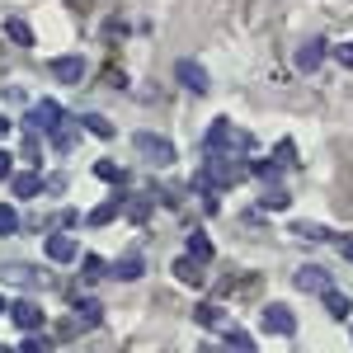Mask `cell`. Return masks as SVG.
<instances>
[{"instance_id":"1","label":"cell","mask_w":353,"mask_h":353,"mask_svg":"<svg viewBox=\"0 0 353 353\" xmlns=\"http://www.w3.org/2000/svg\"><path fill=\"white\" fill-rule=\"evenodd\" d=\"M250 151H254V137L236 128L231 118H217L208 128V156H250Z\"/></svg>"},{"instance_id":"2","label":"cell","mask_w":353,"mask_h":353,"mask_svg":"<svg viewBox=\"0 0 353 353\" xmlns=\"http://www.w3.org/2000/svg\"><path fill=\"white\" fill-rule=\"evenodd\" d=\"M259 330H264V334H278V339H292V334H297V316H292V306L269 301V306L259 311Z\"/></svg>"},{"instance_id":"3","label":"cell","mask_w":353,"mask_h":353,"mask_svg":"<svg viewBox=\"0 0 353 353\" xmlns=\"http://www.w3.org/2000/svg\"><path fill=\"white\" fill-rule=\"evenodd\" d=\"M57 128H61V104H57V99H43V104H33V109H28L24 132H33V137H52Z\"/></svg>"},{"instance_id":"4","label":"cell","mask_w":353,"mask_h":353,"mask_svg":"<svg viewBox=\"0 0 353 353\" xmlns=\"http://www.w3.org/2000/svg\"><path fill=\"white\" fill-rule=\"evenodd\" d=\"M132 146L137 151H141V156H146V161L151 165H174V141H170V137H156V132H137L132 137Z\"/></svg>"},{"instance_id":"5","label":"cell","mask_w":353,"mask_h":353,"mask_svg":"<svg viewBox=\"0 0 353 353\" xmlns=\"http://www.w3.org/2000/svg\"><path fill=\"white\" fill-rule=\"evenodd\" d=\"M174 76H179V85H184V90H193V94H208V90H212L208 71H203L193 57H179V61H174Z\"/></svg>"},{"instance_id":"6","label":"cell","mask_w":353,"mask_h":353,"mask_svg":"<svg viewBox=\"0 0 353 353\" xmlns=\"http://www.w3.org/2000/svg\"><path fill=\"white\" fill-rule=\"evenodd\" d=\"M43 250H48L52 264H71V259H81V245H76V236H66V231H52V236L43 241Z\"/></svg>"},{"instance_id":"7","label":"cell","mask_w":353,"mask_h":353,"mask_svg":"<svg viewBox=\"0 0 353 353\" xmlns=\"http://www.w3.org/2000/svg\"><path fill=\"white\" fill-rule=\"evenodd\" d=\"M10 321L24 330V334H28V330H43V306H38L33 297H19L14 306H10Z\"/></svg>"},{"instance_id":"8","label":"cell","mask_w":353,"mask_h":353,"mask_svg":"<svg viewBox=\"0 0 353 353\" xmlns=\"http://www.w3.org/2000/svg\"><path fill=\"white\" fill-rule=\"evenodd\" d=\"M292 283H297V292H316V297H321L330 288V273L321 269V264H301V269L292 273Z\"/></svg>"},{"instance_id":"9","label":"cell","mask_w":353,"mask_h":353,"mask_svg":"<svg viewBox=\"0 0 353 353\" xmlns=\"http://www.w3.org/2000/svg\"><path fill=\"white\" fill-rule=\"evenodd\" d=\"M325 38H306V43H301L297 48V66L301 71H306V76H311V71H316V66H321V61H325Z\"/></svg>"},{"instance_id":"10","label":"cell","mask_w":353,"mask_h":353,"mask_svg":"<svg viewBox=\"0 0 353 353\" xmlns=\"http://www.w3.org/2000/svg\"><path fill=\"white\" fill-rule=\"evenodd\" d=\"M52 76H57V81H66V85H81L85 61H81V57H52Z\"/></svg>"},{"instance_id":"11","label":"cell","mask_w":353,"mask_h":353,"mask_svg":"<svg viewBox=\"0 0 353 353\" xmlns=\"http://www.w3.org/2000/svg\"><path fill=\"white\" fill-rule=\"evenodd\" d=\"M141 269H146L141 254H118V259H113V278H118V283H137Z\"/></svg>"},{"instance_id":"12","label":"cell","mask_w":353,"mask_h":353,"mask_svg":"<svg viewBox=\"0 0 353 353\" xmlns=\"http://www.w3.org/2000/svg\"><path fill=\"white\" fill-rule=\"evenodd\" d=\"M76 321H81L85 330H94L99 321H104V306H99L94 297H76Z\"/></svg>"},{"instance_id":"13","label":"cell","mask_w":353,"mask_h":353,"mask_svg":"<svg viewBox=\"0 0 353 353\" xmlns=\"http://www.w3.org/2000/svg\"><path fill=\"white\" fill-rule=\"evenodd\" d=\"M283 170H288V165L278 161V156H269V161H264V156H259V161H250V174H254V179H264V184H278V174H283Z\"/></svg>"},{"instance_id":"14","label":"cell","mask_w":353,"mask_h":353,"mask_svg":"<svg viewBox=\"0 0 353 353\" xmlns=\"http://www.w3.org/2000/svg\"><path fill=\"white\" fill-rule=\"evenodd\" d=\"M0 278H10V283H19V288H33V283H43V273L33 269V264H5Z\"/></svg>"},{"instance_id":"15","label":"cell","mask_w":353,"mask_h":353,"mask_svg":"<svg viewBox=\"0 0 353 353\" xmlns=\"http://www.w3.org/2000/svg\"><path fill=\"white\" fill-rule=\"evenodd\" d=\"M193 321H198L203 330H221V325H226V311H221L217 301H203V306L193 311Z\"/></svg>"},{"instance_id":"16","label":"cell","mask_w":353,"mask_h":353,"mask_svg":"<svg viewBox=\"0 0 353 353\" xmlns=\"http://www.w3.org/2000/svg\"><path fill=\"white\" fill-rule=\"evenodd\" d=\"M5 38L19 43V48H33V28H28L19 14H5Z\"/></svg>"},{"instance_id":"17","label":"cell","mask_w":353,"mask_h":353,"mask_svg":"<svg viewBox=\"0 0 353 353\" xmlns=\"http://www.w3.org/2000/svg\"><path fill=\"white\" fill-rule=\"evenodd\" d=\"M123 203H128V198H118V193H113V198H104V203L90 212V226H109V221L123 212Z\"/></svg>"},{"instance_id":"18","label":"cell","mask_w":353,"mask_h":353,"mask_svg":"<svg viewBox=\"0 0 353 353\" xmlns=\"http://www.w3.org/2000/svg\"><path fill=\"white\" fill-rule=\"evenodd\" d=\"M292 236H297L301 245H321V241H334V236H330V231L321 226V221H297V226H292Z\"/></svg>"},{"instance_id":"19","label":"cell","mask_w":353,"mask_h":353,"mask_svg":"<svg viewBox=\"0 0 353 353\" xmlns=\"http://www.w3.org/2000/svg\"><path fill=\"white\" fill-rule=\"evenodd\" d=\"M174 278L189 283V288H198V283H203V264H198L193 254H184V259H174Z\"/></svg>"},{"instance_id":"20","label":"cell","mask_w":353,"mask_h":353,"mask_svg":"<svg viewBox=\"0 0 353 353\" xmlns=\"http://www.w3.org/2000/svg\"><path fill=\"white\" fill-rule=\"evenodd\" d=\"M321 301H325V311H330V316H334V321H344V316H349V311H353V301L344 297L339 288H325V292H321Z\"/></svg>"},{"instance_id":"21","label":"cell","mask_w":353,"mask_h":353,"mask_svg":"<svg viewBox=\"0 0 353 353\" xmlns=\"http://www.w3.org/2000/svg\"><path fill=\"white\" fill-rule=\"evenodd\" d=\"M10 189H14V198H33L43 189V179L38 174H10Z\"/></svg>"},{"instance_id":"22","label":"cell","mask_w":353,"mask_h":353,"mask_svg":"<svg viewBox=\"0 0 353 353\" xmlns=\"http://www.w3.org/2000/svg\"><path fill=\"white\" fill-rule=\"evenodd\" d=\"M189 254L198 259V264L212 259V241H208V231H189Z\"/></svg>"},{"instance_id":"23","label":"cell","mask_w":353,"mask_h":353,"mask_svg":"<svg viewBox=\"0 0 353 353\" xmlns=\"http://www.w3.org/2000/svg\"><path fill=\"white\" fill-rule=\"evenodd\" d=\"M81 128L90 137H113V123L104 118V113H81Z\"/></svg>"},{"instance_id":"24","label":"cell","mask_w":353,"mask_h":353,"mask_svg":"<svg viewBox=\"0 0 353 353\" xmlns=\"http://www.w3.org/2000/svg\"><path fill=\"white\" fill-rule=\"evenodd\" d=\"M81 273H85V283H99L104 273H113V264H104L99 254H85V259H81Z\"/></svg>"},{"instance_id":"25","label":"cell","mask_w":353,"mask_h":353,"mask_svg":"<svg viewBox=\"0 0 353 353\" xmlns=\"http://www.w3.org/2000/svg\"><path fill=\"white\" fill-rule=\"evenodd\" d=\"M259 208H264V212H288V208H292V198H288L283 189H264Z\"/></svg>"},{"instance_id":"26","label":"cell","mask_w":353,"mask_h":353,"mask_svg":"<svg viewBox=\"0 0 353 353\" xmlns=\"http://www.w3.org/2000/svg\"><path fill=\"white\" fill-rule=\"evenodd\" d=\"M221 339H226L231 349H241V353H254V339H250L245 330H236V325H226V330H221Z\"/></svg>"},{"instance_id":"27","label":"cell","mask_w":353,"mask_h":353,"mask_svg":"<svg viewBox=\"0 0 353 353\" xmlns=\"http://www.w3.org/2000/svg\"><path fill=\"white\" fill-rule=\"evenodd\" d=\"M94 174L109 179V184H123V179H128V170H123L118 161H99V165H94Z\"/></svg>"},{"instance_id":"28","label":"cell","mask_w":353,"mask_h":353,"mask_svg":"<svg viewBox=\"0 0 353 353\" xmlns=\"http://www.w3.org/2000/svg\"><path fill=\"white\" fill-rule=\"evenodd\" d=\"M19 231V212H14V203H0V236H14Z\"/></svg>"},{"instance_id":"29","label":"cell","mask_w":353,"mask_h":353,"mask_svg":"<svg viewBox=\"0 0 353 353\" xmlns=\"http://www.w3.org/2000/svg\"><path fill=\"white\" fill-rule=\"evenodd\" d=\"M128 217L146 221V217H151V198H128Z\"/></svg>"},{"instance_id":"30","label":"cell","mask_w":353,"mask_h":353,"mask_svg":"<svg viewBox=\"0 0 353 353\" xmlns=\"http://www.w3.org/2000/svg\"><path fill=\"white\" fill-rule=\"evenodd\" d=\"M52 146L57 151H71V146H76V132H66V123H61V128L52 132Z\"/></svg>"},{"instance_id":"31","label":"cell","mask_w":353,"mask_h":353,"mask_svg":"<svg viewBox=\"0 0 353 353\" xmlns=\"http://www.w3.org/2000/svg\"><path fill=\"white\" fill-rule=\"evenodd\" d=\"M334 61H339V66H353V43H339V48H334Z\"/></svg>"},{"instance_id":"32","label":"cell","mask_w":353,"mask_h":353,"mask_svg":"<svg viewBox=\"0 0 353 353\" xmlns=\"http://www.w3.org/2000/svg\"><path fill=\"white\" fill-rule=\"evenodd\" d=\"M43 349H48V339H38V334L28 330V334H24V353H43Z\"/></svg>"},{"instance_id":"33","label":"cell","mask_w":353,"mask_h":353,"mask_svg":"<svg viewBox=\"0 0 353 353\" xmlns=\"http://www.w3.org/2000/svg\"><path fill=\"white\" fill-rule=\"evenodd\" d=\"M10 174H14V161H10V151L0 146V179H10Z\"/></svg>"},{"instance_id":"34","label":"cell","mask_w":353,"mask_h":353,"mask_svg":"<svg viewBox=\"0 0 353 353\" xmlns=\"http://www.w3.org/2000/svg\"><path fill=\"white\" fill-rule=\"evenodd\" d=\"M339 254H344V259L353 264V236H339Z\"/></svg>"},{"instance_id":"35","label":"cell","mask_w":353,"mask_h":353,"mask_svg":"<svg viewBox=\"0 0 353 353\" xmlns=\"http://www.w3.org/2000/svg\"><path fill=\"white\" fill-rule=\"evenodd\" d=\"M14 132V123H10V118H5V113H0V141H5V137Z\"/></svg>"},{"instance_id":"36","label":"cell","mask_w":353,"mask_h":353,"mask_svg":"<svg viewBox=\"0 0 353 353\" xmlns=\"http://www.w3.org/2000/svg\"><path fill=\"white\" fill-rule=\"evenodd\" d=\"M0 316H5V297H0Z\"/></svg>"}]
</instances>
